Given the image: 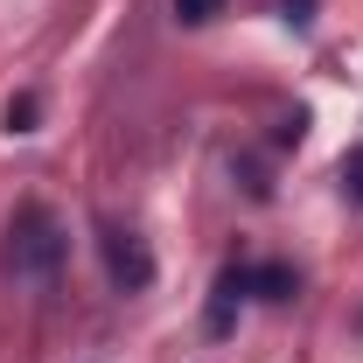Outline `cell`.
<instances>
[{
    "mask_svg": "<svg viewBox=\"0 0 363 363\" xmlns=\"http://www.w3.org/2000/svg\"><path fill=\"white\" fill-rule=\"evenodd\" d=\"M63 259H70V230L56 224L49 210H21L14 224H7V252H0V266L14 272V279H28V286H49L56 272H63Z\"/></svg>",
    "mask_w": 363,
    "mask_h": 363,
    "instance_id": "cell-1",
    "label": "cell"
},
{
    "mask_svg": "<svg viewBox=\"0 0 363 363\" xmlns=\"http://www.w3.org/2000/svg\"><path fill=\"white\" fill-rule=\"evenodd\" d=\"M182 21H210V14H224V0H175Z\"/></svg>",
    "mask_w": 363,
    "mask_h": 363,
    "instance_id": "cell-6",
    "label": "cell"
},
{
    "mask_svg": "<svg viewBox=\"0 0 363 363\" xmlns=\"http://www.w3.org/2000/svg\"><path fill=\"white\" fill-rule=\"evenodd\" d=\"M105 266H112V286L119 294H140L154 279V252L140 245L133 230H105Z\"/></svg>",
    "mask_w": 363,
    "mask_h": 363,
    "instance_id": "cell-2",
    "label": "cell"
},
{
    "mask_svg": "<svg viewBox=\"0 0 363 363\" xmlns=\"http://www.w3.org/2000/svg\"><path fill=\"white\" fill-rule=\"evenodd\" d=\"M252 286H259V301H286V294H294V279H286V272H279V266L252 272Z\"/></svg>",
    "mask_w": 363,
    "mask_h": 363,
    "instance_id": "cell-3",
    "label": "cell"
},
{
    "mask_svg": "<svg viewBox=\"0 0 363 363\" xmlns=\"http://www.w3.org/2000/svg\"><path fill=\"white\" fill-rule=\"evenodd\" d=\"M7 133H35V98H7Z\"/></svg>",
    "mask_w": 363,
    "mask_h": 363,
    "instance_id": "cell-4",
    "label": "cell"
},
{
    "mask_svg": "<svg viewBox=\"0 0 363 363\" xmlns=\"http://www.w3.org/2000/svg\"><path fill=\"white\" fill-rule=\"evenodd\" d=\"M342 189H350V203H363V147L342 154Z\"/></svg>",
    "mask_w": 363,
    "mask_h": 363,
    "instance_id": "cell-5",
    "label": "cell"
}]
</instances>
